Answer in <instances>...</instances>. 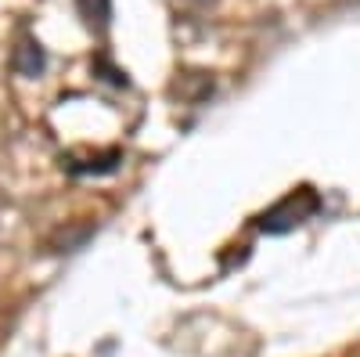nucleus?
<instances>
[{"instance_id":"nucleus-1","label":"nucleus","mask_w":360,"mask_h":357,"mask_svg":"<svg viewBox=\"0 0 360 357\" xmlns=\"http://www.w3.org/2000/svg\"><path fill=\"white\" fill-rule=\"evenodd\" d=\"M321 210V195L314 192V188H299V192H292V195H285L278 206H270L266 213H259V231H266V234H288V231H295L299 224H307L314 213Z\"/></svg>"},{"instance_id":"nucleus-2","label":"nucleus","mask_w":360,"mask_h":357,"mask_svg":"<svg viewBox=\"0 0 360 357\" xmlns=\"http://www.w3.org/2000/svg\"><path fill=\"white\" fill-rule=\"evenodd\" d=\"M11 65H15L18 76L37 80V76L47 69V54H44V47H40L33 37H22L18 47H15V54H11Z\"/></svg>"},{"instance_id":"nucleus-3","label":"nucleus","mask_w":360,"mask_h":357,"mask_svg":"<svg viewBox=\"0 0 360 357\" xmlns=\"http://www.w3.org/2000/svg\"><path fill=\"white\" fill-rule=\"evenodd\" d=\"M119 163H123V152H115V148H112V152H101V156H90V159H62V166L69 170V173H115L119 170Z\"/></svg>"},{"instance_id":"nucleus-4","label":"nucleus","mask_w":360,"mask_h":357,"mask_svg":"<svg viewBox=\"0 0 360 357\" xmlns=\"http://www.w3.org/2000/svg\"><path fill=\"white\" fill-rule=\"evenodd\" d=\"M76 8H79L83 22L90 29H98V33L112 22V0H76Z\"/></svg>"},{"instance_id":"nucleus-5","label":"nucleus","mask_w":360,"mask_h":357,"mask_svg":"<svg viewBox=\"0 0 360 357\" xmlns=\"http://www.w3.org/2000/svg\"><path fill=\"white\" fill-rule=\"evenodd\" d=\"M90 234H94V227H90V224H83V227H79V231H72V234H65V231H62V234H58L54 242H51V249H54V253H76Z\"/></svg>"},{"instance_id":"nucleus-6","label":"nucleus","mask_w":360,"mask_h":357,"mask_svg":"<svg viewBox=\"0 0 360 357\" xmlns=\"http://www.w3.org/2000/svg\"><path fill=\"white\" fill-rule=\"evenodd\" d=\"M94 69H98V73H105V80H108L112 87H127V83H130V80H127V73H123V69H115V65L108 62L105 54H101L98 62H94Z\"/></svg>"}]
</instances>
